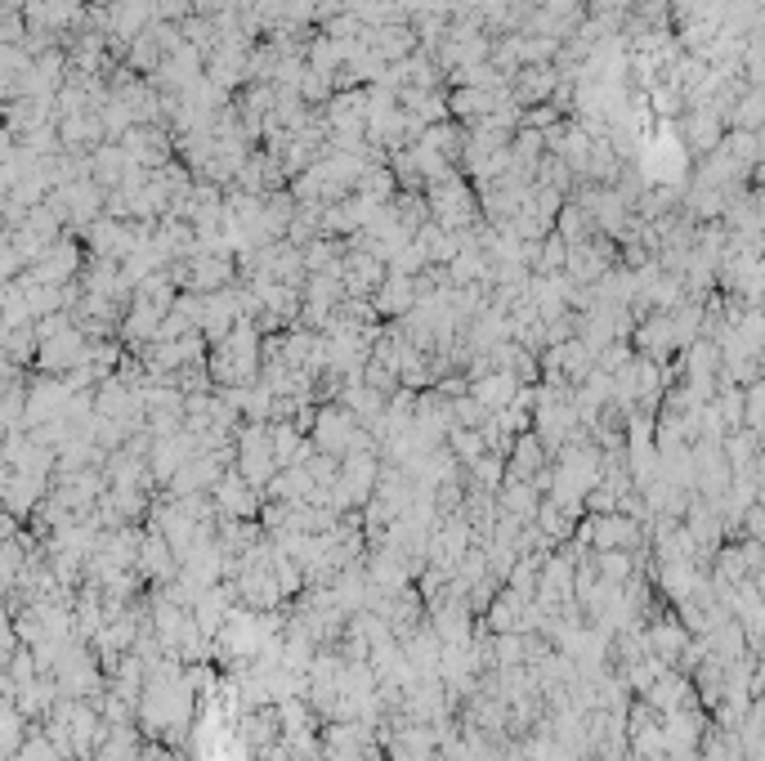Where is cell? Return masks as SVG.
<instances>
[{
  "instance_id": "cell-4",
  "label": "cell",
  "mask_w": 765,
  "mask_h": 761,
  "mask_svg": "<svg viewBox=\"0 0 765 761\" xmlns=\"http://www.w3.org/2000/svg\"><path fill=\"white\" fill-rule=\"evenodd\" d=\"M582 542H596L600 552H618V547H627V542H635V524L613 515V511L609 515H591L582 524Z\"/></svg>"
},
{
  "instance_id": "cell-1",
  "label": "cell",
  "mask_w": 765,
  "mask_h": 761,
  "mask_svg": "<svg viewBox=\"0 0 765 761\" xmlns=\"http://www.w3.org/2000/svg\"><path fill=\"white\" fill-rule=\"evenodd\" d=\"M206 363H210L215 385H225V390H238V385L260 381L265 350H260V337H256L251 322H238V328H234L225 341H215V350H210Z\"/></svg>"
},
{
  "instance_id": "cell-2",
  "label": "cell",
  "mask_w": 765,
  "mask_h": 761,
  "mask_svg": "<svg viewBox=\"0 0 765 761\" xmlns=\"http://www.w3.org/2000/svg\"><path fill=\"white\" fill-rule=\"evenodd\" d=\"M234 457H238V471L260 489V484H273L278 475V457H273V425L269 421H247L234 440Z\"/></svg>"
},
{
  "instance_id": "cell-5",
  "label": "cell",
  "mask_w": 765,
  "mask_h": 761,
  "mask_svg": "<svg viewBox=\"0 0 765 761\" xmlns=\"http://www.w3.org/2000/svg\"><path fill=\"white\" fill-rule=\"evenodd\" d=\"M416 305H421V287L412 282V274H394V278H385L381 291H376V313L407 318Z\"/></svg>"
},
{
  "instance_id": "cell-7",
  "label": "cell",
  "mask_w": 765,
  "mask_h": 761,
  "mask_svg": "<svg viewBox=\"0 0 765 761\" xmlns=\"http://www.w3.org/2000/svg\"><path fill=\"white\" fill-rule=\"evenodd\" d=\"M747 417H752V425H765V385L747 390Z\"/></svg>"
},
{
  "instance_id": "cell-6",
  "label": "cell",
  "mask_w": 765,
  "mask_h": 761,
  "mask_svg": "<svg viewBox=\"0 0 765 761\" xmlns=\"http://www.w3.org/2000/svg\"><path fill=\"white\" fill-rule=\"evenodd\" d=\"M519 390H524V381L510 377V372H488V377L471 381V394H475L488 412H506V408L519 399Z\"/></svg>"
},
{
  "instance_id": "cell-3",
  "label": "cell",
  "mask_w": 765,
  "mask_h": 761,
  "mask_svg": "<svg viewBox=\"0 0 765 761\" xmlns=\"http://www.w3.org/2000/svg\"><path fill=\"white\" fill-rule=\"evenodd\" d=\"M210 497H215V506H220L225 520H251V515L260 511V502H256V484H251L238 466L225 471V480L210 489Z\"/></svg>"
}]
</instances>
